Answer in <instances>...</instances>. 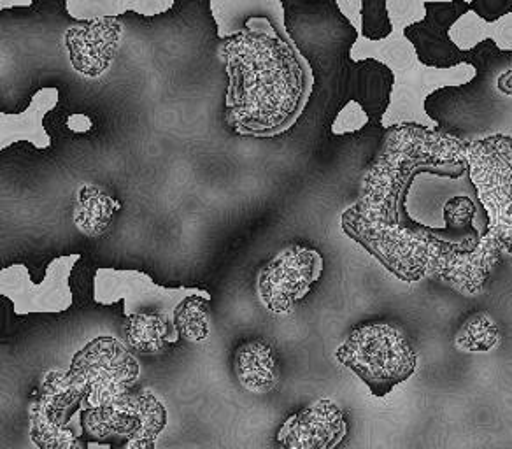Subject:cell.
<instances>
[{
	"mask_svg": "<svg viewBox=\"0 0 512 449\" xmlns=\"http://www.w3.org/2000/svg\"><path fill=\"white\" fill-rule=\"evenodd\" d=\"M465 146L418 125L386 130L360 199L342 214L344 232L402 281L476 293L500 258Z\"/></svg>",
	"mask_w": 512,
	"mask_h": 449,
	"instance_id": "1",
	"label": "cell"
},
{
	"mask_svg": "<svg viewBox=\"0 0 512 449\" xmlns=\"http://www.w3.org/2000/svg\"><path fill=\"white\" fill-rule=\"evenodd\" d=\"M388 2L393 34L384 41H367L356 37L349 50V58L355 64L374 60L392 72L393 86L390 102L381 118V127L386 130L400 125H418L427 130H439V122L427 113V99L442 88H458L470 85L479 74L477 65L463 62L453 69H434L421 64L413 44L409 43L406 32L409 25L418 23V11L425 9V2Z\"/></svg>",
	"mask_w": 512,
	"mask_h": 449,
	"instance_id": "2",
	"label": "cell"
},
{
	"mask_svg": "<svg viewBox=\"0 0 512 449\" xmlns=\"http://www.w3.org/2000/svg\"><path fill=\"white\" fill-rule=\"evenodd\" d=\"M335 357L379 399L411 378L418 367V355L406 332L388 321H370L351 330Z\"/></svg>",
	"mask_w": 512,
	"mask_h": 449,
	"instance_id": "3",
	"label": "cell"
},
{
	"mask_svg": "<svg viewBox=\"0 0 512 449\" xmlns=\"http://www.w3.org/2000/svg\"><path fill=\"white\" fill-rule=\"evenodd\" d=\"M213 295L200 288H167L160 286L146 274L134 269H111L100 267L93 276V300L100 306H113L123 302V316L132 318L139 314H155L181 335L178 328V313L186 302L206 300Z\"/></svg>",
	"mask_w": 512,
	"mask_h": 449,
	"instance_id": "4",
	"label": "cell"
},
{
	"mask_svg": "<svg viewBox=\"0 0 512 449\" xmlns=\"http://www.w3.org/2000/svg\"><path fill=\"white\" fill-rule=\"evenodd\" d=\"M167 425L164 404L150 392L127 393L99 409H85L83 428L88 449H130L155 442Z\"/></svg>",
	"mask_w": 512,
	"mask_h": 449,
	"instance_id": "5",
	"label": "cell"
},
{
	"mask_svg": "<svg viewBox=\"0 0 512 449\" xmlns=\"http://www.w3.org/2000/svg\"><path fill=\"white\" fill-rule=\"evenodd\" d=\"M477 197L490 216V236L512 255V137H484L465 146Z\"/></svg>",
	"mask_w": 512,
	"mask_h": 449,
	"instance_id": "6",
	"label": "cell"
},
{
	"mask_svg": "<svg viewBox=\"0 0 512 449\" xmlns=\"http://www.w3.org/2000/svg\"><path fill=\"white\" fill-rule=\"evenodd\" d=\"M71 378L85 390V406L99 409L127 395L141 376L136 357L113 337H97L72 358Z\"/></svg>",
	"mask_w": 512,
	"mask_h": 449,
	"instance_id": "7",
	"label": "cell"
},
{
	"mask_svg": "<svg viewBox=\"0 0 512 449\" xmlns=\"http://www.w3.org/2000/svg\"><path fill=\"white\" fill-rule=\"evenodd\" d=\"M79 258V253L55 258L46 267L41 283L32 281L27 265L4 267L0 271V295L11 300L13 311L18 316L65 313L74 304L69 281Z\"/></svg>",
	"mask_w": 512,
	"mask_h": 449,
	"instance_id": "8",
	"label": "cell"
},
{
	"mask_svg": "<svg viewBox=\"0 0 512 449\" xmlns=\"http://www.w3.org/2000/svg\"><path fill=\"white\" fill-rule=\"evenodd\" d=\"M320 251L306 246H290L265 264L256 276L258 299L272 314L285 316L297 302L306 299L323 274Z\"/></svg>",
	"mask_w": 512,
	"mask_h": 449,
	"instance_id": "9",
	"label": "cell"
},
{
	"mask_svg": "<svg viewBox=\"0 0 512 449\" xmlns=\"http://www.w3.org/2000/svg\"><path fill=\"white\" fill-rule=\"evenodd\" d=\"M470 13V2H425V18L407 27L409 43L420 57L421 64L434 69H453L467 62L453 41L451 30Z\"/></svg>",
	"mask_w": 512,
	"mask_h": 449,
	"instance_id": "10",
	"label": "cell"
},
{
	"mask_svg": "<svg viewBox=\"0 0 512 449\" xmlns=\"http://www.w3.org/2000/svg\"><path fill=\"white\" fill-rule=\"evenodd\" d=\"M348 421L337 404L320 399L293 414L278 432L279 449H335L348 435Z\"/></svg>",
	"mask_w": 512,
	"mask_h": 449,
	"instance_id": "11",
	"label": "cell"
},
{
	"mask_svg": "<svg viewBox=\"0 0 512 449\" xmlns=\"http://www.w3.org/2000/svg\"><path fill=\"white\" fill-rule=\"evenodd\" d=\"M58 100V88L44 86L34 93L30 106L23 113H0V150L22 141H27L37 150H48L51 137L44 129V118L58 106Z\"/></svg>",
	"mask_w": 512,
	"mask_h": 449,
	"instance_id": "12",
	"label": "cell"
},
{
	"mask_svg": "<svg viewBox=\"0 0 512 449\" xmlns=\"http://www.w3.org/2000/svg\"><path fill=\"white\" fill-rule=\"evenodd\" d=\"M234 372L248 392H271L279 381L276 358L262 341H249L235 350Z\"/></svg>",
	"mask_w": 512,
	"mask_h": 449,
	"instance_id": "13",
	"label": "cell"
},
{
	"mask_svg": "<svg viewBox=\"0 0 512 449\" xmlns=\"http://www.w3.org/2000/svg\"><path fill=\"white\" fill-rule=\"evenodd\" d=\"M174 8V0H67L65 9L74 20L93 22L116 18L128 11L143 16L164 15Z\"/></svg>",
	"mask_w": 512,
	"mask_h": 449,
	"instance_id": "14",
	"label": "cell"
},
{
	"mask_svg": "<svg viewBox=\"0 0 512 449\" xmlns=\"http://www.w3.org/2000/svg\"><path fill=\"white\" fill-rule=\"evenodd\" d=\"M120 207V202L111 199L97 186L86 183L76 193L74 223L79 232H83L86 236H102L113 220L114 211Z\"/></svg>",
	"mask_w": 512,
	"mask_h": 449,
	"instance_id": "15",
	"label": "cell"
},
{
	"mask_svg": "<svg viewBox=\"0 0 512 449\" xmlns=\"http://www.w3.org/2000/svg\"><path fill=\"white\" fill-rule=\"evenodd\" d=\"M130 348L143 355H157L164 351L167 344L179 343L181 335L172 332L171 327L160 316L155 314H139L128 318L123 325Z\"/></svg>",
	"mask_w": 512,
	"mask_h": 449,
	"instance_id": "16",
	"label": "cell"
},
{
	"mask_svg": "<svg viewBox=\"0 0 512 449\" xmlns=\"http://www.w3.org/2000/svg\"><path fill=\"white\" fill-rule=\"evenodd\" d=\"M500 339L497 323L486 313H476L463 323L456 334L455 344L458 350L467 353H484L495 348Z\"/></svg>",
	"mask_w": 512,
	"mask_h": 449,
	"instance_id": "17",
	"label": "cell"
},
{
	"mask_svg": "<svg viewBox=\"0 0 512 449\" xmlns=\"http://www.w3.org/2000/svg\"><path fill=\"white\" fill-rule=\"evenodd\" d=\"M486 39H490L491 43L504 53L512 51V13L502 18L500 22L491 23V25L481 22L479 18H477V23H469L463 29V44L460 50L469 55L477 44L484 43Z\"/></svg>",
	"mask_w": 512,
	"mask_h": 449,
	"instance_id": "18",
	"label": "cell"
},
{
	"mask_svg": "<svg viewBox=\"0 0 512 449\" xmlns=\"http://www.w3.org/2000/svg\"><path fill=\"white\" fill-rule=\"evenodd\" d=\"M349 22V20H348ZM367 41H384L393 34L388 2H362V16L358 23L349 22Z\"/></svg>",
	"mask_w": 512,
	"mask_h": 449,
	"instance_id": "19",
	"label": "cell"
},
{
	"mask_svg": "<svg viewBox=\"0 0 512 449\" xmlns=\"http://www.w3.org/2000/svg\"><path fill=\"white\" fill-rule=\"evenodd\" d=\"M206 304V300H192V302H186L185 306L179 309V332L185 335L186 339L192 341V343L204 341L207 335H209L207 314L204 311Z\"/></svg>",
	"mask_w": 512,
	"mask_h": 449,
	"instance_id": "20",
	"label": "cell"
},
{
	"mask_svg": "<svg viewBox=\"0 0 512 449\" xmlns=\"http://www.w3.org/2000/svg\"><path fill=\"white\" fill-rule=\"evenodd\" d=\"M370 122V113L358 99H349L344 106L337 111L330 132L332 136H348L365 129Z\"/></svg>",
	"mask_w": 512,
	"mask_h": 449,
	"instance_id": "21",
	"label": "cell"
},
{
	"mask_svg": "<svg viewBox=\"0 0 512 449\" xmlns=\"http://www.w3.org/2000/svg\"><path fill=\"white\" fill-rule=\"evenodd\" d=\"M470 13H476L481 22L497 23L512 13V0H474L470 2Z\"/></svg>",
	"mask_w": 512,
	"mask_h": 449,
	"instance_id": "22",
	"label": "cell"
},
{
	"mask_svg": "<svg viewBox=\"0 0 512 449\" xmlns=\"http://www.w3.org/2000/svg\"><path fill=\"white\" fill-rule=\"evenodd\" d=\"M67 129L74 132V134H86V132H90L93 129V122L90 116L85 115V113H72L69 118H67Z\"/></svg>",
	"mask_w": 512,
	"mask_h": 449,
	"instance_id": "23",
	"label": "cell"
},
{
	"mask_svg": "<svg viewBox=\"0 0 512 449\" xmlns=\"http://www.w3.org/2000/svg\"><path fill=\"white\" fill-rule=\"evenodd\" d=\"M498 90L507 95V97H512V69L511 71L504 72L497 81Z\"/></svg>",
	"mask_w": 512,
	"mask_h": 449,
	"instance_id": "24",
	"label": "cell"
},
{
	"mask_svg": "<svg viewBox=\"0 0 512 449\" xmlns=\"http://www.w3.org/2000/svg\"><path fill=\"white\" fill-rule=\"evenodd\" d=\"M29 6H32V0H13V2H6V0H0V9L29 8Z\"/></svg>",
	"mask_w": 512,
	"mask_h": 449,
	"instance_id": "25",
	"label": "cell"
},
{
	"mask_svg": "<svg viewBox=\"0 0 512 449\" xmlns=\"http://www.w3.org/2000/svg\"><path fill=\"white\" fill-rule=\"evenodd\" d=\"M130 449H155V442H150V444H137V446H132Z\"/></svg>",
	"mask_w": 512,
	"mask_h": 449,
	"instance_id": "26",
	"label": "cell"
}]
</instances>
